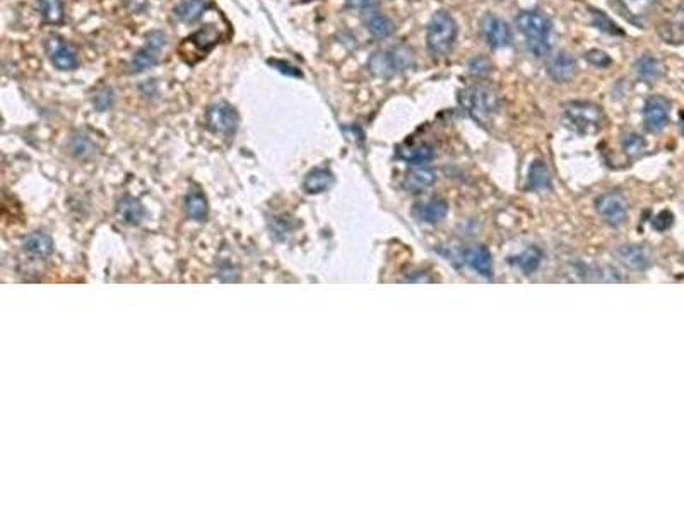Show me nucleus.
Wrapping results in <instances>:
<instances>
[{
	"mask_svg": "<svg viewBox=\"0 0 684 513\" xmlns=\"http://www.w3.org/2000/svg\"><path fill=\"white\" fill-rule=\"evenodd\" d=\"M207 120L212 130L224 135H231L238 127V113L228 103H218V105L211 106L207 113Z\"/></svg>",
	"mask_w": 684,
	"mask_h": 513,
	"instance_id": "nucleus-11",
	"label": "nucleus"
},
{
	"mask_svg": "<svg viewBox=\"0 0 684 513\" xmlns=\"http://www.w3.org/2000/svg\"><path fill=\"white\" fill-rule=\"evenodd\" d=\"M593 23H596V26L599 28L601 31H605V33H613V35H620V30H618V26L616 24L613 23L611 19L609 18H605L602 12H597V11H593Z\"/></svg>",
	"mask_w": 684,
	"mask_h": 513,
	"instance_id": "nucleus-32",
	"label": "nucleus"
},
{
	"mask_svg": "<svg viewBox=\"0 0 684 513\" xmlns=\"http://www.w3.org/2000/svg\"><path fill=\"white\" fill-rule=\"evenodd\" d=\"M24 250L30 255L47 257L52 253V240L43 233H33L24 240Z\"/></svg>",
	"mask_w": 684,
	"mask_h": 513,
	"instance_id": "nucleus-24",
	"label": "nucleus"
},
{
	"mask_svg": "<svg viewBox=\"0 0 684 513\" xmlns=\"http://www.w3.org/2000/svg\"><path fill=\"white\" fill-rule=\"evenodd\" d=\"M380 0H347V6L354 7V9H368L378 4Z\"/></svg>",
	"mask_w": 684,
	"mask_h": 513,
	"instance_id": "nucleus-36",
	"label": "nucleus"
},
{
	"mask_svg": "<svg viewBox=\"0 0 684 513\" xmlns=\"http://www.w3.org/2000/svg\"><path fill=\"white\" fill-rule=\"evenodd\" d=\"M399 156L411 164H426L435 158V147L426 142L409 144V146L400 147Z\"/></svg>",
	"mask_w": 684,
	"mask_h": 513,
	"instance_id": "nucleus-16",
	"label": "nucleus"
},
{
	"mask_svg": "<svg viewBox=\"0 0 684 513\" xmlns=\"http://www.w3.org/2000/svg\"><path fill=\"white\" fill-rule=\"evenodd\" d=\"M596 209L597 212H599V214L613 226L625 223L626 216H628V202H626L625 197L618 194V192L601 195L599 199L596 200Z\"/></svg>",
	"mask_w": 684,
	"mask_h": 513,
	"instance_id": "nucleus-8",
	"label": "nucleus"
},
{
	"mask_svg": "<svg viewBox=\"0 0 684 513\" xmlns=\"http://www.w3.org/2000/svg\"><path fill=\"white\" fill-rule=\"evenodd\" d=\"M671 103L663 96H650L643 106V123L649 132L657 134L666 129L669 122Z\"/></svg>",
	"mask_w": 684,
	"mask_h": 513,
	"instance_id": "nucleus-7",
	"label": "nucleus"
},
{
	"mask_svg": "<svg viewBox=\"0 0 684 513\" xmlns=\"http://www.w3.org/2000/svg\"><path fill=\"white\" fill-rule=\"evenodd\" d=\"M585 59H587L589 64H592L593 67H599V69H605L613 64L611 57L602 50H589L585 53Z\"/></svg>",
	"mask_w": 684,
	"mask_h": 513,
	"instance_id": "nucleus-31",
	"label": "nucleus"
},
{
	"mask_svg": "<svg viewBox=\"0 0 684 513\" xmlns=\"http://www.w3.org/2000/svg\"><path fill=\"white\" fill-rule=\"evenodd\" d=\"M464 260L470 269H474L481 276H493V257L486 246H469L464 252Z\"/></svg>",
	"mask_w": 684,
	"mask_h": 513,
	"instance_id": "nucleus-14",
	"label": "nucleus"
},
{
	"mask_svg": "<svg viewBox=\"0 0 684 513\" xmlns=\"http://www.w3.org/2000/svg\"><path fill=\"white\" fill-rule=\"evenodd\" d=\"M204 9H206L204 0H182L177 9H175V14L183 23H194L202 16Z\"/></svg>",
	"mask_w": 684,
	"mask_h": 513,
	"instance_id": "nucleus-25",
	"label": "nucleus"
},
{
	"mask_svg": "<svg viewBox=\"0 0 684 513\" xmlns=\"http://www.w3.org/2000/svg\"><path fill=\"white\" fill-rule=\"evenodd\" d=\"M436 182V173L431 168L423 164H415V168L407 171L404 178V188L407 192H423L426 188L433 187Z\"/></svg>",
	"mask_w": 684,
	"mask_h": 513,
	"instance_id": "nucleus-13",
	"label": "nucleus"
},
{
	"mask_svg": "<svg viewBox=\"0 0 684 513\" xmlns=\"http://www.w3.org/2000/svg\"><path fill=\"white\" fill-rule=\"evenodd\" d=\"M47 55L60 71H74L77 67V55L72 50L71 45H67L60 36H50L47 40Z\"/></svg>",
	"mask_w": 684,
	"mask_h": 513,
	"instance_id": "nucleus-10",
	"label": "nucleus"
},
{
	"mask_svg": "<svg viewBox=\"0 0 684 513\" xmlns=\"http://www.w3.org/2000/svg\"><path fill=\"white\" fill-rule=\"evenodd\" d=\"M634 71H637L638 77H640L642 81L655 82L663 76V65L661 60L655 59L652 55H643L642 59H638L637 64H634Z\"/></svg>",
	"mask_w": 684,
	"mask_h": 513,
	"instance_id": "nucleus-18",
	"label": "nucleus"
},
{
	"mask_svg": "<svg viewBox=\"0 0 684 513\" xmlns=\"http://www.w3.org/2000/svg\"><path fill=\"white\" fill-rule=\"evenodd\" d=\"M364 24H366L368 31L376 38H388L395 30L394 23L380 12H370L364 16Z\"/></svg>",
	"mask_w": 684,
	"mask_h": 513,
	"instance_id": "nucleus-20",
	"label": "nucleus"
},
{
	"mask_svg": "<svg viewBox=\"0 0 684 513\" xmlns=\"http://www.w3.org/2000/svg\"><path fill=\"white\" fill-rule=\"evenodd\" d=\"M219 41V35L216 31L214 26H204L202 30H199L195 35H192L185 43H190L192 47L197 48L199 55H206L207 52L212 50L216 43Z\"/></svg>",
	"mask_w": 684,
	"mask_h": 513,
	"instance_id": "nucleus-19",
	"label": "nucleus"
},
{
	"mask_svg": "<svg viewBox=\"0 0 684 513\" xmlns=\"http://www.w3.org/2000/svg\"><path fill=\"white\" fill-rule=\"evenodd\" d=\"M510 262L514 265H517L523 274H527V276H531V274H534L535 270L539 269V265H540V252H539L538 248H534V246H531V248H527L526 252L520 253L518 257L511 258Z\"/></svg>",
	"mask_w": 684,
	"mask_h": 513,
	"instance_id": "nucleus-26",
	"label": "nucleus"
},
{
	"mask_svg": "<svg viewBox=\"0 0 684 513\" xmlns=\"http://www.w3.org/2000/svg\"><path fill=\"white\" fill-rule=\"evenodd\" d=\"M457 23L446 11H438L429 19L426 31V45L436 57H444L453 48L457 40Z\"/></svg>",
	"mask_w": 684,
	"mask_h": 513,
	"instance_id": "nucleus-4",
	"label": "nucleus"
},
{
	"mask_svg": "<svg viewBox=\"0 0 684 513\" xmlns=\"http://www.w3.org/2000/svg\"><path fill=\"white\" fill-rule=\"evenodd\" d=\"M529 188L531 190L540 192L550 188L551 185V175L547 166L543 161H534L532 163L531 170H529Z\"/></svg>",
	"mask_w": 684,
	"mask_h": 513,
	"instance_id": "nucleus-23",
	"label": "nucleus"
},
{
	"mask_svg": "<svg viewBox=\"0 0 684 513\" xmlns=\"http://www.w3.org/2000/svg\"><path fill=\"white\" fill-rule=\"evenodd\" d=\"M469 71L473 74H476V76L486 77L487 74L491 72L489 60L485 59V57H476V59H473L469 62Z\"/></svg>",
	"mask_w": 684,
	"mask_h": 513,
	"instance_id": "nucleus-33",
	"label": "nucleus"
},
{
	"mask_svg": "<svg viewBox=\"0 0 684 513\" xmlns=\"http://www.w3.org/2000/svg\"><path fill=\"white\" fill-rule=\"evenodd\" d=\"M118 211H120V214L124 216V219L129 221V223H139L142 214H144V209H142V205L134 199L122 200L120 205H118Z\"/></svg>",
	"mask_w": 684,
	"mask_h": 513,
	"instance_id": "nucleus-30",
	"label": "nucleus"
},
{
	"mask_svg": "<svg viewBox=\"0 0 684 513\" xmlns=\"http://www.w3.org/2000/svg\"><path fill=\"white\" fill-rule=\"evenodd\" d=\"M458 103L470 118L486 123L497 113L498 110V96L493 89L486 86H469L458 93Z\"/></svg>",
	"mask_w": 684,
	"mask_h": 513,
	"instance_id": "nucleus-3",
	"label": "nucleus"
},
{
	"mask_svg": "<svg viewBox=\"0 0 684 513\" xmlns=\"http://www.w3.org/2000/svg\"><path fill=\"white\" fill-rule=\"evenodd\" d=\"M166 45V36L163 35L161 31H153L147 35L146 38V47L142 50H139L134 55V59L130 60L129 69L132 74H141L147 71V69L154 67L159 60V53H161L163 47Z\"/></svg>",
	"mask_w": 684,
	"mask_h": 513,
	"instance_id": "nucleus-6",
	"label": "nucleus"
},
{
	"mask_svg": "<svg viewBox=\"0 0 684 513\" xmlns=\"http://www.w3.org/2000/svg\"><path fill=\"white\" fill-rule=\"evenodd\" d=\"M411 52L407 48H392V50L376 52L371 55L368 67L378 77H390L411 65Z\"/></svg>",
	"mask_w": 684,
	"mask_h": 513,
	"instance_id": "nucleus-5",
	"label": "nucleus"
},
{
	"mask_svg": "<svg viewBox=\"0 0 684 513\" xmlns=\"http://www.w3.org/2000/svg\"><path fill=\"white\" fill-rule=\"evenodd\" d=\"M576 72H579V64H576V59L570 55V53H558L551 60L550 69H547V74H550L551 79L558 82V84L570 82L576 76Z\"/></svg>",
	"mask_w": 684,
	"mask_h": 513,
	"instance_id": "nucleus-12",
	"label": "nucleus"
},
{
	"mask_svg": "<svg viewBox=\"0 0 684 513\" xmlns=\"http://www.w3.org/2000/svg\"><path fill=\"white\" fill-rule=\"evenodd\" d=\"M270 65H274V67H276L277 71H281V72H284V74H289V76H301V74L298 72L296 69L293 67V65L284 64V62H279V60H270Z\"/></svg>",
	"mask_w": 684,
	"mask_h": 513,
	"instance_id": "nucleus-34",
	"label": "nucleus"
},
{
	"mask_svg": "<svg viewBox=\"0 0 684 513\" xmlns=\"http://www.w3.org/2000/svg\"><path fill=\"white\" fill-rule=\"evenodd\" d=\"M621 262L632 270H643L650 264V253L642 245H622L618 250Z\"/></svg>",
	"mask_w": 684,
	"mask_h": 513,
	"instance_id": "nucleus-15",
	"label": "nucleus"
},
{
	"mask_svg": "<svg viewBox=\"0 0 684 513\" xmlns=\"http://www.w3.org/2000/svg\"><path fill=\"white\" fill-rule=\"evenodd\" d=\"M332 182H334V176H332L330 171L318 168V170H313L305 178V190L308 194H320V192L327 190L330 187Z\"/></svg>",
	"mask_w": 684,
	"mask_h": 513,
	"instance_id": "nucleus-22",
	"label": "nucleus"
},
{
	"mask_svg": "<svg viewBox=\"0 0 684 513\" xmlns=\"http://www.w3.org/2000/svg\"><path fill=\"white\" fill-rule=\"evenodd\" d=\"M446 212H448V205L441 199H429L424 204H419V207L416 209L417 217L429 224L440 223L441 219H445Z\"/></svg>",
	"mask_w": 684,
	"mask_h": 513,
	"instance_id": "nucleus-17",
	"label": "nucleus"
},
{
	"mask_svg": "<svg viewBox=\"0 0 684 513\" xmlns=\"http://www.w3.org/2000/svg\"><path fill=\"white\" fill-rule=\"evenodd\" d=\"M621 11L632 21H640L652 12L655 0H620Z\"/></svg>",
	"mask_w": 684,
	"mask_h": 513,
	"instance_id": "nucleus-21",
	"label": "nucleus"
},
{
	"mask_svg": "<svg viewBox=\"0 0 684 513\" xmlns=\"http://www.w3.org/2000/svg\"><path fill=\"white\" fill-rule=\"evenodd\" d=\"M667 216H669V212H662V214H659L657 217H655V219H654V228L659 229V231H663V229L669 228V226L673 224V219L663 221Z\"/></svg>",
	"mask_w": 684,
	"mask_h": 513,
	"instance_id": "nucleus-35",
	"label": "nucleus"
},
{
	"mask_svg": "<svg viewBox=\"0 0 684 513\" xmlns=\"http://www.w3.org/2000/svg\"><path fill=\"white\" fill-rule=\"evenodd\" d=\"M518 31L526 36L527 47L535 59H544L551 52V21L539 11H523L517 16Z\"/></svg>",
	"mask_w": 684,
	"mask_h": 513,
	"instance_id": "nucleus-1",
	"label": "nucleus"
},
{
	"mask_svg": "<svg viewBox=\"0 0 684 513\" xmlns=\"http://www.w3.org/2000/svg\"><path fill=\"white\" fill-rule=\"evenodd\" d=\"M563 122L573 132L591 135L602 130L605 125V115L593 103L572 101L563 106Z\"/></svg>",
	"mask_w": 684,
	"mask_h": 513,
	"instance_id": "nucleus-2",
	"label": "nucleus"
},
{
	"mask_svg": "<svg viewBox=\"0 0 684 513\" xmlns=\"http://www.w3.org/2000/svg\"><path fill=\"white\" fill-rule=\"evenodd\" d=\"M481 33L491 48H505L511 43L510 28L494 14H486L481 19Z\"/></svg>",
	"mask_w": 684,
	"mask_h": 513,
	"instance_id": "nucleus-9",
	"label": "nucleus"
},
{
	"mask_svg": "<svg viewBox=\"0 0 684 513\" xmlns=\"http://www.w3.org/2000/svg\"><path fill=\"white\" fill-rule=\"evenodd\" d=\"M621 144H622V151H625L630 158H638V156H642L647 149L645 139L638 134H626L625 137H622Z\"/></svg>",
	"mask_w": 684,
	"mask_h": 513,
	"instance_id": "nucleus-29",
	"label": "nucleus"
},
{
	"mask_svg": "<svg viewBox=\"0 0 684 513\" xmlns=\"http://www.w3.org/2000/svg\"><path fill=\"white\" fill-rule=\"evenodd\" d=\"M187 211L194 219L202 221L207 216V202L200 192H190L187 197Z\"/></svg>",
	"mask_w": 684,
	"mask_h": 513,
	"instance_id": "nucleus-28",
	"label": "nucleus"
},
{
	"mask_svg": "<svg viewBox=\"0 0 684 513\" xmlns=\"http://www.w3.org/2000/svg\"><path fill=\"white\" fill-rule=\"evenodd\" d=\"M40 14L48 23H60L64 18L62 0H36Z\"/></svg>",
	"mask_w": 684,
	"mask_h": 513,
	"instance_id": "nucleus-27",
	"label": "nucleus"
}]
</instances>
